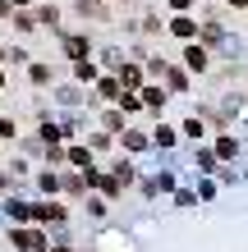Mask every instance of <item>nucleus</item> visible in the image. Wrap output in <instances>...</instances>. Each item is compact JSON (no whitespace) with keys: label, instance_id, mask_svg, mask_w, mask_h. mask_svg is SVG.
<instances>
[{"label":"nucleus","instance_id":"f257e3e1","mask_svg":"<svg viewBox=\"0 0 248 252\" xmlns=\"http://www.w3.org/2000/svg\"><path fill=\"white\" fill-rule=\"evenodd\" d=\"M5 243L14 248V252H51V234H46V225H9L5 229Z\"/></svg>","mask_w":248,"mask_h":252},{"label":"nucleus","instance_id":"f03ea898","mask_svg":"<svg viewBox=\"0 0 248 252\" xmlns=\"http://www.w3.org/2000/svg\"><path fill=\"white\" fill-rule=\"evenodd\" d=\"M69 202L65 197H33V225H69Z\"/></svg>","mask_w":248,"mask_h":252},{"label":"nucleus","instance_id":"7ed1b4c3","mask_svg":"<svg viewBox=\"0 0 248 252\" xmlns=\"http://www.w3.org/2000/svg\"><path fill=\"white\" fill-rule=\"evenodd\" d=\"M212 60H216V51H207L202 41H179V64L193 73V78H207V73H212Z\"/></svg>","mask_w":248,"mask_h":252},{"label":"nucleus","instance_id":"20e7f679","mask_svg":"<svg viewBox=\"0 0 248 252\" xmlns=\"http://www.w3.org/2000/svg\"><path fill=\"white\" fill-rule=\"evenodd\" d=\"M55 46H60V55H65L69 64H74V60H87V55H97V41L87 37V32H69V28L55 37Z\"/></svg>","mask_w":248,"mask_h":252},{"label":"nucleus","instance_id":"39448f33","mask_svg":"<svg viewBox=\"0 0 248 252\" xmlns=\"http://www.w3.org/2000/svg\"><path fill=\"white\" fill-rule=\"evenodd\" d=\"M138 96H142V110H147L152 120H161L166 106H170V92H166V83H161V78H147V83L138 87Z\"/></svg>","mask_w":248,"mask_h":252},{"label":"nucleus","instance_id":"423d86ee","mask_svg":"<svg viewBox=\"0 0 248 252\" xmlns=\"http://www.w3.org/2000/svg\"><path fill=\"white\" fill-rule=\"evenodd\" d=\"M161 83H166V92H170V96H188V92L198 87V78H193V73H188V69H184L179 60H170V64H166Z\"/></svg>","mask_w":248,"mask_h":252},{"label":"nucleus","instance_id":"0eeeda50","mask_svg":"<svg viewBox=\"0 0 248 252\" xmlns=\"http://www.w3.org/2000/svg\"><path fill=\"white\" fill-rule=\"evenodd\" d=\"M115 142H120V152H129V156H147V152H156V147H152V128H138V124H129Z\"/></svg>","mask_w":248,"mask_h":252},{"label":"nucleus","instance_id":"6e6552de","mask_svg":"<svg viewBox=\"0 0 248 252\" xmlns=\"http://www.w3.org/2000/svg\"><path fill=\"white\" fill-rule=\"evenodd\" d=\"M198 28H202L198 14H170V19H166V37H175V41H198Z\"/></svg>","mask_w":248,"mask_h":252},{"label":"nucleus","instance_id":"1a4fd4ad","mask_svg":"<svg viewBox=\"0 0 248 252\" xmlns=\"http://www.w3.org/2000/svg\"><path fill=\"white\" fill-rule=\"evenodd\" d=\"M0 211L9 216V225H33V197H19V192H5V197H0Z\"/></svg>","mask_w":248,"mask_h":252},{"label":"nucleus","instance_id":"9d476101","mask_svg":"<svg viewBox=\"0 0 248 252\" xmlns=\"http://www.w3.org/2000/svg\"><path fill=\"white\" fill-rule=\"evenodd\" d=\"M92 165H97V152H92L83 138L65 142V170H92Z\"/></svg>","mask_w":248,"mask_h":252},{"label":"nucleus","instance_id":"9b49d317","mask_svg":"<svg viewBox=\"0 0 248 252\" xmlns=\"http://www.w3.org/2000/svg\"><path fill=\"white\" fill-rule=\"evenodd\" d=\"M120 96H124V83L115 73H101L92 83V101H101V106H120Z\"/></svg>","mask_w":248,"mask_h":252},{"label":"nucleus","instance_id":"f8f14e48","mask_svg":"<svg viewBox=\"0 0 248 252\" xmlns=\"http://www.w3.org/2000/svg\"><path fill=\"white\" fill-rule=\"evenodd\" d=\"M106 170H110V174H115V179H120L124 188H138V179H142V170H138V160L129 156V152H120V156H115V160H110Z\"/></svg>","mask_w":248,"mask_h":252},{"label":"nucleus","instance_id":"ddd939ff","mask_svg":"<svg viewBox=\"0 0 248 252\" xmlns=\"http://www.w3.org/2000/svg\"><path fill=\"white\" fill-rule=\"evenodd\" d=\"M184 138H179V124H170V120H152V147L156 152H175Z\"/></svg>","mask_w":248,"mask_h":252},{"label":"nucleus","instance_id":"4468645a","mask_svg":"<svg viewBox=\"0 0 248 252\" xmlns=\"http://www.w3.org/2000/svg\"><path fill=\"white\" fill-rule=\"evenodd\" d=\"M51 96H55V106H65V110H74V106H87V101H92V87H78V83H65V87H51Z\"/></svg>","mask_w":248,"mask_h":252},{"label":"nucleus","instance_id":"2eb2a0df","mask_svg":"<svg viewBox=\"0 0 248 252\" xmlns=\"http://www.w3.org/2000/svg\"><path fill=\"white\" fill-rule=\"evenodd\" d=\"M33 179H37V192H41V197H60V192H65V170H55V165H41Z\"/></svg>","mask_w":248,"mask_h":252},{"label":"nucleus","instance_id":"dca6fc26","mask_svg":"<svg viewBox=\"0 0 248 252\" xmlns=\"http://www.w3.org/2000/svg\"><path fill=\"white\" fill-rule=\"evenodd\" d=\"M115 78L124 83V92H138V87L147 83V69H142V60H134V55H129V60L115 69Z\"/></svg>","mask_w":248,"mask_h":252},{"label":"nucleus","instance_id":"f3484780","mask_svg":"<svg viewBox=\"0 0 248 252\" xmlns=\"http://www.w3.org/2000/svg\"><path fill=\"white\" fill-rule=\"evenodd\" d=\"M212 152L216 156H221V165H235V160H239V138H235V133H212Z\"/></svg>","mask_w":248,"mask_h":252},{"label":"nucleus","instance_id":"a211bd4d","mask_svg":"<svg viewBox=\"0 0 248 252\" xmlns=\"http://www.w3.org/2000/svg\"><path fill=\"white\" fill-rule=\"evenodd\" d=\"M33 14H37V28H46L51 37L65 32V14H60V5H33Z\"/></svg>","mask_w":248,"mask_h":252},{"label":"nucleus","instance_id":"6ab92c4d","mask_svg":"<svg viewBox=\"0 0 248 252\" xmlns=\"http://www.w3.org/2000/svg\"><path fill=\"white\" fill-rule=\"evenodd\" d=\"M179 138H184V142H207L212 128H207V120L193 110V115H184V120H179Z\"/></svg>","mask_w":248,"mask_h":252},{"label":"nucleus","instance_id":"aec40b11","mask_svg":"<svg viewBox=\"0 0 248 252\" xmlns=\"http://www.w3.org/2000/svg\"><path fill=\"white\" fill-rule=\"evenodd\" d=\"M188 147H193V170L198 174H216L221 170V156L212 152V142H188Z\"/></svg>","mask_w":248,"mask_h":252},{"label":"nucleus","instance_id":"412c9836","mask_svg":"<svg viewBox=\"0 0 248 252\" xmlns=\"http://www.w3.org/2000/svg\"><path fill=\"white\" fill-rule=\"evenodd\" d=\"M69 73H74V83H78V87H92L106 69L97 64V55H87V60H74V64H69Z\"/></svg>","mask_w":248,"mask_h":252},{"label":"nucleus","instance_id":"4be33fe9","mask_svg":"<svg viewBox=\"0 0 248 252\" xmlns=\"http://www.w3.org/2000/svg\"><path fill=\"white\" fill-rule=\"evenodd\" d=\"M198 41H202V46H207V51H221L225 46V23H216V19H202V28H198Z\"/></svg>","mask_w":248,"mask_h":252},{"label":"nucleus","instance_id":"5701e85b","mask_svg":"<svg viewBox=\"0 0 248 252\" xmlns=\"http://www.w3.org/2000/svg\"><path fill=\"white\" fill-rule=\"evenodd\" d=\"M28 83H33L37 92H46V87H55V69L46 60H28Z\"/></svg>","mask_w":248,"mask_h":252},{"label":"nucleus","instance_id":"b1692460","mask_svg":"<svg viewBox=\"0 0 248 252\" xmlns=\"http://www.w3.org/2000/svg\"><path fill=\"white\" fill-rule=\"evenodd\" d=\"M97 128H106V133H115V138H120V133L129 128V115L120 110V106H106V110H101V124Z\"/></svg>","mask_w":248,"mask_h":252},{"label":"nucleus","instance_id":"393cba45","mask_svg":"<svg viewBox=\"0 0 248 252\" xmlns=\"http://www.w3.org/2000/svg\"><path fill=\"white\" fill-rule=\"evenodd\" d=\"M60 197L65 202H83L87 197V179H83L78 170H65V192H60Z\"/></svg>","mask_w":248,"mask_h":252},{"label":"nucleus","instance_id":"a878e982","mask_svg":"<svg viewBox=\"0 0 248 252\" xmlns=\"http://www.w3.org/2000/svg\"><path fill=\"white\" fill-rule=\"evenodd\" d=\"M83 142L92 147L97 156H106L110 147H120V142H115V133H106V128H92V133H83Z\"/></svg>","mask_w":248,"mask_h":252},{"label":"nucleus","instance_id":"bb28decb","mask_svg":"<svg viewBox=\"0 0 248 252\" xmlns=\"http://www.w3.org/2000/svg\"><path fill=\"white\" fill-rule=\"evenodd\" d=\"M124 60H129V55H124V46H101V51H97V64L106 69V73H115Z\"/></svg>","mask_w":248,"mask_h":252},{"label":"nucleus","instance_id":"cd10ccee","mask_svg":"<svg viewBox=\"0 0 248 252\" xmlns=\"http://www.w3.org/2000/svg\"><path fill=\"white\" fill-rule=\"evenodd\" d=\"M9 28H14L19 37H33V32H37V14H33V9H14Z\"/></svg>","mask_w":248,"mask_h":252},{"label":"nucleus","instance_id":"c85d7f7f","mask_svg":"<svg viewBox=\"0 0 248 252\" xmlns=\"http://www.w3.org/2000/svg\"><path fill=\"white\" fill-rule=\"evenodd\" d=\"M138 32H142V37H161V32H166V19H161L156 9H147V14L138 19Z\"/></svg>","mask_w":248,"mask_h":252},{"label":"nucleus","instance_id":"c756f323","mask_svg":"<svg viewBox=\"0 0 248 252\" xmlns=\"http://www.w3.org/2000/svg\"><path fill=\"white\" fill-rule=\"evenodd\" d=\"M83 206H87V216H92V220H106V216H110V202L101 197V192H87Z\"/></svg>","mask_w":248,"mask_h":252},{"label":"nucleus","instance_id":"7c9ffc66","mask_svg":"<svg viewBox=\"0 0 248 252\" xmlns=\"http://www.w3.org/2000/svg\"><path fill=\"white\" fill-rule=\"evenodd\" d=\"M152 184H156V192H161V197H170V192L179 188V174H175V170H156Z\"/></svg>","mask_w":248,"mask_h":252},{"label":"nucleus","instance_id":"2f4dec72","mask_svg":"<svg viewBox=\"0 0 248 252\" xmlns=\"http://www.w3.org/2000/svg\"><path fill=\"white\" fill-rule=\"evenodd\" d=\"M28 60H33V51L28 46H5V69L14 64V69H28Z\"/></svg>","mask_w":248,"mask_h":252},{"label":"nucleus","instance_id":"473e14b6","mask_svg":"<svg viewBox=\"0 0 248 252\" xmlns=\"http://www.w3.org/2000/svg\"><path fill=\"white\" fill-rule=\"evenodd\" d=\"M19 138H23L19 120H14V115H0V142H19Z\"/></svg>","mask_w":248,"mask_h":252},{"label":"nucleus","instance_id":"72a5a7b5","mask_svg":"<svg viewBox=\"0 0 248 252\" xmlns=\"http://www.w3.org/2000/svg\"><path fill=\"white\" fill-rule=\"evenodd\" d=\"M170 202L179 206V211H193V206H198V188H175V192H170Z\"/></svg>","mask_w":248,"mask_h":252},{"label":"nucleus","instance_id":"f704fd0d","mask_svg":"<svg viewBox=\"0 0 248 252\" xmlns=\"http://www.w3.org/2000/svg\"><path fill=\"white\" fill-rule=\"evenodd\" d=\"M216 192H221V184H216V174H198V202H212Z\"/></svg>","mask_w":248,"mask_h":252},{"label":"nucleus","instance_id":"c9c22d12","mask_svg":"<svg viewBox=\"0 0 248 252\" xmlns=\"http://www.w3.org/2000/svg\"><path fill=\"white\" fill-rule=\"evenodd\" d=\"M19 152H23V156H37V160H41V152H46V147H41L37 128H33V133H23V138H19Z\"/></svg>","mask_w":248,"mask_h":252},{"label":"nucleus","instance_id":"e433bc0d","mask_svg":"<svg viewBox=\"0 0 248 252\" xmlns=\"http://www.w3.org/2000/svg\"><path fill=\"white\" fill-rule=\"evenodd\" d=\"M166 64H170V60H166L161 51H152L147 60H142V69H147V78H161V73H166Z\"/></svg>","mask_w":248,"mask_h":252},{"label":"nucleus","instance_id":"4c0bfd02","mask_svg":"<svg viewBox=\"0 0 248 252\" xmlns=\"http://www.w3.org/2000/svg\"><path fill=\"white\" fill-rule=\"evenodd\" d=\"M60 128H65V138L74 142V138H83V115H65L60 120Z\"/></svg>","mask_w":248,"mask_h":252},{"label":"nucleus","instance_id":"58836bf2","mask_svg":"<svg viewBox=\"0 0 248 252\" xmlns=\"http://www.w3.org/2000/svg\"><path fill=\"white\" fill-rule=\"evenodd\" d=\"M5 170L14 174V179H23V174H37L33 165H28V156H9V160H5Z\"/></svg>","mask_w":248,"mask_h":252},{"label":"nucleus","instance_id":"ea45409f","mask_svg":"<svg viewBox=\"0 0 248 252\" xmlns=\"http://www.w3.org/2000/svg\"><path fill=\"white\" fill-rule=\"evenodd\" d=\"M120 110L129 115V120H134V115H142V96H138V92H124V96H120Z\"/></svg>","mask_w":248,"mask_h":252},{"label":"nucleus","instance_id":"a19ab883","mask_svg":"<svg viewBox=\"0 0 248 252\" xmlns=\"http://www.w3.org/2000/svg\"><path fill=\"white\" fill-rule=\"evenodd\" d=\"M193 5H198V0H166L170 14H193Z\"/></svg>","mask_w":248,"mask_h":252},{"label":"nucleus","instance_id":"79ce46f5","mask_svg":"<svg viewBox=\"0 0 248 252\" xmlns=\"http://www.w3.org/2000/svg\"><path fill=\"white\" fill-rule=\"evenodd\" d=\"M138 192H142L147 202H152V197H161V192H156V184H152V174H142V179H138Z\"/></svg>","mask_w":248,"mask_h":252},{"label":"nucleus","instance_id":"37998d69","mask_svg":"<svg viewBox=\"0 0 248 252\" xmlns=\"http://www.w3.org/2000/svg\"><path fill=\"white\" fill-rule=\"evenodd\" d=\"M235 179H239L235 165H221V170H216V184H235Z\"/></svg>","mask_w":248,"mask_h":252},{"label":"nucleus","instance_id":"c03bdc74","mask_svg":"<svg viewBox=\"0 0 248 252\" xmlns=\"http://www.w3.org/2000/svg\"><path fill=\"white\" fill-rule=\"evenodd\" d=\"M5 192H14V174L0 165V197H5Z\"/></svg>","mask_w":248,"mask_h":252},{"label":"nucleus","instance_id":"a18cd8bd","mask_svg":"<svg viewBox=\"0 0 248 252\" xmlns=\"http://www.w3.org/2000/svg\"><path fill=\"white\" fill-rule=\"evenodd\" d=\"M14 19V5H9V0H0V23H9Z\"/></svg>","mask_w":248,"mask_h":252},{"label":"nucleus","instance_id":"49530a36","mask_svg":"<svg viewBox=\"0 0 248 252\" xmlns=\"http://www.w3.org/2000/svg\"><path fill=\"white\" fill-rule=\"evenodd\" d=\"M225 9H239V14H248V0H225Z\"/></svg>","mask_w":248,"mask_h":252},{"label":"nucleus","instance_id":"de8ad7c7","mask_svg":"<svg viewBox=\"0 0 248 252\" xmlns=\"http://www.w3.org/2000/svg\"><path fill=\"white\" fill-rule=\"evenodd\" d=\"M51 252H78L74 243H51Z\"/></svg>","mask_w":248,"mask_h":252},{"label":"nucleus","instance_id":"09e8293b","mask_svg":"<svg viewBox=\"0 0 248 252\" xmlns=\"http://www.w3.org/2000/svg\"><path fill=\"white\" fill-rule=\"evenodd\" d=\"M9 5H14V9H33L37 0H9Z\"/></svg>","mask_w":248,"mask_h":252},{"label":"nucleus","instance_id":"8fccbe9b","mask_svg":"<svg viewBox=\"0 0 248 252\" xmlns=\"http://www.w3.org/2000/svg\"><path fill=\"white\" fill-rule=\"evenodd\" d=\"M5 87H9V69L0 64V92H5Z\"/></svg>","mask_w":248,"mask_h":252},{"label":"nucleus","instance_id":"3c124183","mask_svg":"<svg viewBox=\"0 0 248 252\" xmlns=\"http://www.w3.org/2000/svg\"><path fill=\"white\" fill-rule=\"evenodd\" d=\"M110 5H115V9H120V5H134V0H110Z\"/></svg>","mask_w":248,"mask_h":252},{"label":"nucleus","instance_id":"603ef678","mask_svg":"<svg viewBox=\"0 0 248 252\" xmlns=\"http://www.w3.org/2000/svg\"><path fill=\"white\" fill-rule=\"evenodd\" d=\"M87 5H110V0H87Z\"/></svg>","mask_w":248,"mask_h":252},{"label":"nucleus","instance_id":"864d4df0","mask_svg":"<svg viewBox=\"0 0 248 252\" xmlns=\"http://www.w3.org/2000/svg\"><path fill=\"white\" fill-rule=\"evenodd\" d=\"M0 64H5V46H0Z\"/></svg>","mask_w":248,"mask_h":252},{"label":"nucleus","instance_id":"5fc2aeb1","mask_svg":"<svg viewBox=\"0 0 248 252\" xmlns=\"http://www.w3.org/2000/svg\"><path fill=\"white\" fill-rule=\"evenodd\" d=\"M239 120H244V128H248V115H239Z\"/></svg>","mask_w":248,"mask_h":252},{"label":"nucleus","instance_id":"6e6d98bb","mask_svg":"<svg viewBox=\"0 0 248 252\" xmlns=\"http://www.w3.org/2000/svg\"><path fill=\"white\" fill-rule=\"evenodd\" d=\"M244 106H248V92H244Z\"/></svg>","mask_w":248,"mask_h":252},{"label":"nucleus","instance_id":"4d7b16f0","mask_svg":"<svg viewBox=\"0 0 248 252\" xmlns=\"http://www.w3.org/2000/svg\"><path fill=\"white\" fill-rule=\"evenodd\" d=\"M0 239H5V234H0Z\"/></svg>","mask_w":248,"mask_h":252}]
</instances>
